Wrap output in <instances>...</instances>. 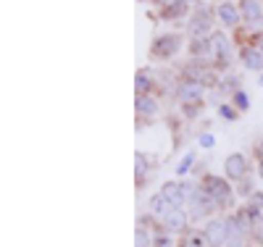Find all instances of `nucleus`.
<instances>
[{"label": "nucleus", "instance_id": "obj_1", "mask_svg": "<svg viewBox=\"0 0 263 247\" xmlns=\"http://www.w3.org/2000/svg\"><path fill=\"white\" fill-rule=\"evenodd\" d=\"M190 205H192V208H190V216H192V218H205L213 208H218L216 200L208 195L205 187H203V189H195V192L190 195Z\"/></svg>", "mask_w": 263, "mask_h": 247}, {"label": "nucleus", "instance_id": "obj_2", "mask_svg": "<svg viewBox=\"0 0 263 247\" xmlns=\"http://www.w3.org/2000/svg\"><path fill=\"white\" fill-rule=\"evenodd\" d=\"M179 48H182V37L179 34H163V37H158L156 42L150 45V55L163 61V58H171Z\"/></svg>", "mask_w": 263, "mask_h": 247}, {"label": "nucleus", "instance_id": "obj_3", "mask_svg": "<svg viewBox=\"0 0 263 247\" xmlns=\"http://www.w3.org/2000/svg\"><path fill=\"white\" fill-rule=\"evenodd\" d=\"M203 95H205V84H203L200 79H184V82H179V87H177V98H179V103H184V105L200 103Z\"/></svg>", "mask_w": 263, "mask_h": 247}, {"label": "nucleus", "instance_id": "obj_4", "mask_svg": "<svg viewBox=\"0 0 263 247\" xmlns=\"http://www.w3.org/2000/svg\"><path fill=\"white\" fill-rule=\"evenodd\" d=\"M213 29H211V16L205 8H197L195 16L190 18V37L192 40H211Z\"/></svg>", "mask_w": 263, "mask_h": 247}, {"label": "nucleus", "instance_id": "obj_5", "mask_svg": "<svg viewBox=\"0 0 263 247\" xmlns=\"http://www.w3.org/2000/svg\"><path fill=\"white\" fill-rule=\"evenodd\" d=\"M205 189H208V195L216 200V205H229V203H232V189H229V184L224 182V179L205 176Z\"/></svg>", "mask_w": 263, "mask_h": 247}, {"label": "nucleus", "instance_id": "obj_6", "mask_svg": "<svg viewBox=\"0 0 263 247\" xmlns=\"http://www.w3.org/2000/svg\"><path fill=\"white\" fill-rule=\"evenodd\" d=\"M195 189H190L187 184H179V182H166L163 184V189H161V195L168 200V203L174 205V208H182L187 200H190V195H192Z\"/></svg>", "mask_w": 263, "mask_h": 247}, {"label": "nucleus", "instance_id": "obj_7", "mask_svg": "<svg viewBox=\"0 0 263 247\" xmlns=\"http://www.w3.org/2000/svg\"><path fill=\"white\" fill-rule=\"evenodd\" d=\"M205 237L211 247H221L229 242V221H211L205 226Z\"/></svg>", "mask_w": 263, "mask_h": 247}, {"label": "nucleus", "instance_id": "obj_8", "mask_svg": "<svg viewBox=\"0 0 263 247\" xmlns=\"http://www.w3.org/2000/svg\"><path fill=\"white\" fill-rule=\"evenodd\" d=\"M211 48H213V55L218 58V63H229L232 61V42L224 32H213L211 34Z\"/></svg>", "mask_w": 263, "mask_h": 247}, {"label": "nucleus", "instance_id": "obj_9", "mask_svg": "<svg viewBox=\"0 0 263 247\" xmlns=\"http://www.w3.org/2000/svg\"><path fill=\"white\" fill-rule=\"evenodd\" d=\"M216 18L221 21L224 27H237L239 24V6H234V3H229V0H224V3H218L216 6Z\"/></svg>", "mask_w": 263, "mask_h": 247}, {"label": "nucleus", "instance_id": "obj_10", "mask_svg": "<svg viewBox=\"0 0 263 247\" xmlns=\"http://www.w3.org/2000/svg\"><path fill=\"white\" fill-rule=\"evenodd\" d=\"M239 16H242V21H248V24H263V6L258 0H242V3H239Z\"/></svg>", "mask_w": 263, "mask_h": 247}, {"label": "nucleus", "instance_id": "obj_11", "mask_svg": "<svg viewBox=\"0 0 263 247\" xmlns=\"http://www.w3.org/2000/svg\"><path fill=\"white\" fill-rule=\"evenodd\" d=\"M242 58V66L250 71H263V48H245L239 53Z\"/></svg>", "mask_w": 263, "mask_h": 247}, {"label": "nucleus", "instance_id": "obj_12", "mask_svg": "<svg viewBox=\"0 0 263 247\" xmlns=\"http://www.w3.org/2000/svg\"><path fill=\"white\" fill-rule=\"evenodd\" d=\"M248 171V163H245V155L242 153H232L227 158V176L229 179H242Z\"/></svg>", "mask_w": 263, "mask_h": 247}, {"label": "nucleus", "instance_id": "obj_13", "mask_svg": "<svg viewBox=\"0 0 263 247\" xmlns=\"http://www.w3.org/2000/svg\"><path fill=\"white\" fill-rule=\"evenodd\" d=\"M135 108H137V113H140V116L150 119V116H156V113H158V100L153 98V95H137Z\"/></svg>", "mask_w": 263, "mask_h": 247}, {"label": "nucleus", "instance_id": "obj_14", "mask_svg": "<svg viewBox=\"0 0 263 247\" xmlns=\"http://www.w3.org/2000/svg\"><path fill=\"white\" fill-rule=\"evenodd\" d=\"M163 226H166L168 232H182V229L187 226V213H184L182 208H171V213L163 218Z\"/></svg>", "mask_w": 263, "mask_h": 247}, {"label": "nucleus", "instance_id": "obj_15", "mask_svg": "<svg viewBox=\"0 0 263 247\" xmlns=\"http://www.w3.org/2000/svg\"><path fill=\"white\" fill-rule=\"evenodd\" d=\"M245 223H248V218L239 213V216H234L232 221H229V244L234 247V244H239V239L245 237Z\"/></svg>", "mask_w": 263, "mask_h": 247}, {"label": "nucleus", "instance_id": "obj_16", "mask_svg": "<svg viewBox=\"0 0 263 247\" xmlns=\"http://www.w3.org/2000/svg\"><path fill=\"white\" fill-rule=\"evenodd\" d=\"M171 208H174V205L168 203V200H166L163 195H156V197L150 200V213L156 216V218H161V221H163V218L171 213Z\"/></svg>", "mask_w": 263, "mask_h": 247}, {"label": "nucleus", "instance_id": "obj_17", "mask_svg": "<svg viewBox=\"0 0 263 247\" xmlns=\"http://www.w3.org/2000/svg\"><path fill=\"white\" fill-rule=\"evenodd\" d=\"M153 87H156V82H153L150 71H147V69H145V71H137V77H135V92H137V95H150Z\"/></svg>", "mask_w": 263, "mask_h": 247}, {"label": "nucleus", "instance_id": "obj_18", "mask_svg": "<svg viewBox=\"0 0 263 247\" xmlns=\"http://www.w3.org/2000/svg\"><path fill=\"white\" fill-rule=\"evenodd\" d=\"M187 6H190V3H184V0H174L171 6L163 8V18H168V21H171V18H179L182 13H187Z\"/></svg>", "mask_w": 263, "mask_h": 247}, {"label": "nucleus", "instance_id": "obj_19", "mask_svg": "<svg viewBox=\"0 0 263 247\" xmlns=\"http://www.w3.org/2000/svg\"><path fill=\"white\" fill-rule=\"evenodd\" d=\"M232 100H234L237 110H248V108H250V98H248L245 89H237V92L232 95Z\"/></svg>", "mask_w": 263, "mask_h": 247}, {"label": "nucleus", "instance_id": "obj_20", "mask_svg": "<svg viewBox=\"0 0 263 247\" xmlns=\"http://www.w3.org/2000/svg\"><path fill=\"white\" fill-rule=\"evenodd\" d=\"M135 174H137V179H145V174H147V158L142 153H137V158H135Z\"/></svg>", "mask_w": 263, "mask_h": 247}, {"label": "nucleus", "instance_id": "obj_21", "mask_svg": "<svg viewBox=\"0 0 263 247\" xmlns=\"http://www.w3.org/2000/svg\"><path fill=\"white\" fill-rule=\"evenodd\" d=\"M208 244L211 242L205 234H190V239H187V247H208Z\"/></svg>", "mask_w": 263, "mask_h": 247}, {"label": "nucleus", "instance_id": "obj_22", "mask_svg": "<svg viewBox=\"0 0 263 247\" xmlns=\"http://www.w3.org/2000/svg\"><path fill=\"white\" fill-rule=\"evenodd\" d=\"M218 113H221L227 121H234L237 119V108H232L229 103H221V105H218Z\"/></svg>", "mask_w": 263, "mask_h": 247}, {"label": "nucleus", "instance_id": "obj_23", "mask_svg": "<svg viewBox=\"0 0 263 247\" xmlns=\"http://www.w3.org/2000/svg\"><path fill=\"white\" fill-rule=\"evenodd\" d=\"M135 244H137V247H150V234H147L145 229H137V234H135Z\"/></svg>", "mask_w": 263, "mask_h": 247}, {"label": "nucleus", "instance_id": "obj_24", "mask_svg": "<svg viewBox=\"0 0 263 247\" xmlns=\"http://www.w3.org/2000/svg\"><path fill=\"white\" fill-rule=\"evenodd\" d=\"M192 161H195V155H192V153H187V155H184V161L177 166V174H179V176H182V174H187V171L192 168Z\"/></svg>", "mask_w": 263, "mask_h": 247}, {"label": "nucleus", "instance_id": "obj_25", "mask_svg": "<svg viewBox=\"0 0 263 247\" xmlns=\"http://www.w3.org/2000/svg\"><path fill=\"white\" fill-rule=\"evenodd\" d=\"M153 244H156V247H174V239H171L168 234H158Z\"/></svg>", "mask_w": 263, "mask_h": 247}, {"label": "nucleus", "instance_id": "obj_26", "mask_svg": "<svg viewBox=\"0 0 263 247\" xmlns=\"http://www.w3.org/2000/svg\"><path fill=\"white\" fill-rule=\"evenodd\" d=\"M250 205H253L255 211H263V192H255V195L250 197Z\"/></svg>", "mask_w": 263, "mask_h": 247}, {"label": "nucleus", "instance_id": "obj_27", "mask_svg": "<svg viewBox=\"0 0 263 247\" xmlns=\"http://www.w3.org/2000/svg\"><path fill=\"white\" fill-rule=\"evenodd\" d=\"M200 145H203V147H213V137H211V134H203V137H200Z\"/></svg>", "mask_w": 263, "mask_h": 247}, {"label": "nucleus", "instance_id": "obj_28", "mask_svg": "<svg viewBox=\"0 0 263 247\" xmlns=\"http://www.w3.org/2000/svg\"><path fill=\"white\" fill-rule=\"evenodd\" d=\"M156 3H158L161 8H166V6H171V3H174V0H156Z\"/></svg>", "mask_w": 263, "mask_h": 247}, {"label": "nucleus", "instance_id": "obj_29", "mask_svg": "<svg viewBox=\"0 0 263 247\" xmlns=\"http://www.w3.org/2000/svg\"><path fill=\"white\" fill-rule=\"evenodd\" d=\"M258 239H263V221H258Z\"/></svg>", "mask_w": 263, "mask_h": 247}, {"label": "nucleus", "instance_id": "obj_30", "mask_svg": "<svg viewBox=\"0 0 263 247\" xmlns=\"http://www.w3.org/2000/svg\"><path fill=\"white\" fill-rule=\"evenodd\" d=\"M258 84H260V89H263V71H260V77H258Z\"/></svg>", "mask_w": 263, "mask_h": 247}, {"label": "nucleus", "instance_id": "obj_31", "mask_svg": "<svg viewBox=\"0 0 263 247\" xmlns=\"http://www.w3.org/2000/svg\"><path fill=\"white\" fill-rule=\"evenodd\" d=\"M258 171H260V176H263V158H260V166H258Z\"/></svg>", "mask_w": 263, "mask_h": 247}, {"label": "nucleus", "instance_id": "obj_32", "mask_svg": "<svg viewBox=\"0 0 263 247\" xmlns=\"http://www.w3.org/2000/svg\"><path fill=\"white\" fill-rule=\"evenodd\" d=\"M218 3H224V0H218Z\"/></svg>", "mask_w": 263, "mask_h": 247}, {"label": "nucleus", "instance_id": "obj_33", "mask_svg": "<svg viewBox=\"0 0 263 247\" xmlns=\"http://www.w3.org/2000/svg\"><path fill=\"white\" fill-rule=\"evenodd\" d=\"M260 48H263V45H260Z\"/></svg>", "mask_w": 263, "mask_h": 247}]
</instances>
